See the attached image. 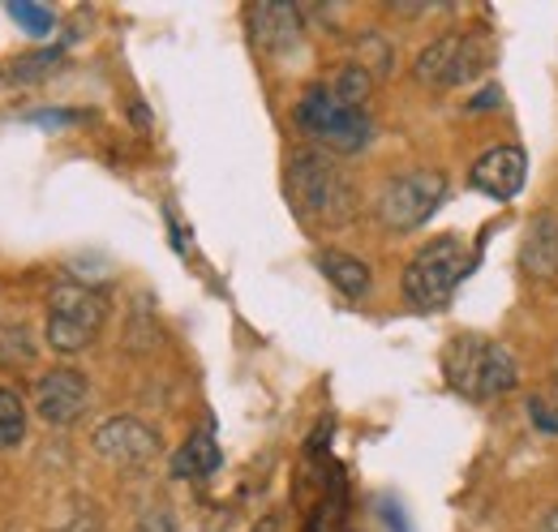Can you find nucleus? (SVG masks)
Here are the masks:
<instances>
[{
    "label": "nucleus",
    "instance_id": "obj_1",
    "mask_svg": "<svg viewBox=\"0 0 558 532\" xmlns=\"http://www.w3.org/2000/svg\"><path fill=\"white\" fill-rule=\"evenodd\" d=\"M288 194L305 219L323 228H340L356 215L352 181L327 150H296L288 159Z\"/></svg>",
    "mask_w": 558,
    "mask_h": 532
},
{
    "label": "nucleus",
    "instance_id": "obj_2",
    "mask_svg": "<svg viewBox=\"0 0 558 532\" xmlns=\"http://www.w3.org/2000/svg\"><path fill=\"white\" fill-rule=\"evenodd\" d=\"M442 374L451 391L464 399H498L520 387V361L507 343H489L482 335H456L442 352Z\"/></svg>",
    "mask_w": 558,
    "mask_h": 532
},
{
    "label": "nucleus",
    "instance_id": "obj_3",
    "mask_svg": "<svg viewBox=\"0 0 558 532\" xmlns=\"http://www.w3.org/2000/svg\"><path fill=\"white\" fill-rule=\"evenodd\" d=\"M469 270H473V258L460 237H434L404 266V297L417 310H442Z\"/></svg>",
    "mask_w": 558,
    "mask_h": 532
},
{
    "label": "nucleus",
    "instance_id": "obj_4",
    "mask_svg": "<svg viewBox=\"0 0 558 532\" xmlns=\"http://www.w3.org/2000/svg\"><path fill=\"white\" fill-rule=\"evenodd\" d=\"M104 318H108V297L86 288V283H57L52 297H48V327L44 339L52 352L73 356L82 348H90L99 331H104Z\"/></svg>",
    "mask_w": 558,
    "mask_h": 532
},
{
    "label": "nucleus",
    "instance_id": "obj_5",
    "mask_svg": "<svg viewBox=\"0 0 558 532\" xmlns=\"http://www.w3.org/2000/svg\"><path fill=\"white\" fill-rule=\"evenodd\" d=\"M296 130L314 142H323L327 150H340V155H352V150H365L369 137H374V121L365 112H352L344 108L327 86H310L301 99H296Z\"/></svg>",
    "mask_w": 558,
    "mask_h": 532
},
{
    "label": "nucleus",
    "instance_id": "obj_6",
    "mask_svg": "<svg viewBox=\"0 0 558 532\" xmlns=\"http://www.w3.org/2000/svg\"><path fill=\"white\" fill-rule=\"evenodd\" d=\"M442 198H447V177L434 168H413V172L391 177L383 185V194L374 202V215L391 232H413L442 206Z\"/></svg>",
    "mask_w": 558,
    "mask_h": 532
},
{
    "label": "nucleus",
    "instance_id": "obj_7",
    "mask_svg": "<svg viewBox=\"0 0 558 532\" xmlns=\"http://www.w3.org/2000/svg\"><path fill=\"white\" fill-rule=\"evenodd\" d=\"M489 65V44L482 35H442L434 39L417 57V82L447 90V86H464Z\"/></svg>",
    "mask_w": 558,
    "mask_h": 532
},
{
    "label": "nucleus",
    "instance_id": "obj_8",
    "mask_svg": "<svg viewBox=\"0 0 558 532\" xmlns=\"http://www.w3.org/2000/svg\"><path fill=\"white\" fill-rule=\"evenodd\" d=\"M90 447L99 460L117 468H142L159 456V434L142 425L138 416H112L90 434Z\"/></svg>",
    "mask_w": 558,
    "mask_h": 532
},
{
    "label": "nucleus",
    "instance_id": "obj_9",
    "mask_svg": "<svg viewBox=\"0 0 558 532\" xmlns=\"http://www.w3.org/2000/svg\"><path fill=\"white\" fill-rule=\"evenodd\" d=\"M86 403H90V383H86V374H77L70 365L48 370V374L35 383V412H39L48 425H57V430L73 425V421L86 412Z\"/></svg>",
    "mask_w": 558,
    "mask_h": 532
},
{
    "label": "nucleus",
    "instance_id": "obj_10",
    "mask_svg": "<svg viewBox=\"0 0 558 532\" xmlns=\"http://www.w3.org/2000/svg\"><path fill=\"white\" fill-rule=\"evenodd\" d=\"M524 177H529L524 150H520V146H494V150H486V155L473 164L469 185L494 202H511L524 190Z\"/></svg>",
    "mask_w": 558,
    "mask_h": 532
},
{
    "label": "nucleus",
    "instance_id": "obj_11",
    "mask_svg": "<svg viewBox=\"0 0 558 532\" xmlns=\"http://www.w3.org/2000/svg\"><path fill=\"white\" fill-rule=\"evenodd\" d=\"M520 266L533 279H558V215L546 210L529 223V237L520 245Z\"/></svg>",
    "mask_w": 558,
    "mask_h": 532
},
{
    "label": "nucleus",
    "instance_id": "obj_12",
    "mask_svg": "<svg viewBox=\"0 0 558 532\" xmlns=\"http://www.w3.org/2000/svg\"><path fill=\"white\" fill-rule=\"evenodd\" d=\"M254 39L267 52H288L301 39V9L296 4H254L250 9Z\"/></svg>",
    "mask_w": 558,
    "mask_h": 532
},
{
    "label": "nucleus",
    "instance_id": "obj_13",
    "mask_svg": "<svg viewBox=\"0 0 558 532\" xmlns=\"http://www.w3.org/2000/svg\"><path fill=\"white\" fill-rule=\"evenodd\" d=\"M318 270H323L327 283L340 288L349 301H365L369 288H374L369 266L361 263V258H352V254H340V250H323V254H318Z\"/></svg>",
    "mask_w": 558,
    "mask_h": 532
},
{
    "label": "nucleus",
    "instance_id": "obj_14",
    "mask_svg": "<svg viewBox=\"0 0 558 532\" xmlns=\"http://www.w3.org/2000/svg\"><path fill=\"white\" fill-rule=\"evenodd\" d=\"M219 468V447L207 430H198L172 460V476H210Z\"/></svg>",
    "mask_w": 558,
    "mask_h": 532
},
{
    "label": "nucleus",
    "instance_id": "obj_15",
    "mask_svg": "<svg viewBox=\"0 0 558 532\" xmlns=\"http://www.w3.org/2000/svg\"><path fill=\"white\" fill-rule=\"evenodd\" d=\"M327 90L352 108V112H365V99H369V90H374V73L365 65H344L331 82H327Z\"/></svg>",
    "mask_w": 558,
    "mask_h": 532
},
{
    "label": "nucleus",
    "instance_id": "obj_16",
    "mask_svg": "<svg viewBox=\"0 0 558 532\" xmlns=\"http://www.w3.org/2000/svg\"><path fill=\"white\" fill-rule=\"evenodd\" d=\"M26 438V403L13 387H0V451Z\"/></svg>",
    "mask_w": 558,
    "mask_h": 532
},
{
    "label": "nucleus",
    "instance_id": "obj_17",
    "mask_svg": "<svg viewBox=\"0 0 558 532\" xmlns=\"http://www.w3.org/2000/svg\"><path fill=\"white\" fill-rule=\"evenodd\" d=\"M35 361V339L26 335L22 323H4L0 327V365L4 370H22Z\"/></svg>",
    "mask_w": 558,
    "mask_h": 532
},
{
    "label": "nucleus",
    "instance_id": "obj_18",
    "mask_svg": "<svg viewBox=\"0 0 558 532\" xmlns=\"http://www.w3.org/2000/svg\"><path fill=\"white\" fill-rule=\"evenodd\" d=\"M9 17H13L26 35H35V39H44V35L52 31V22H57V17H52V9H44V4H22V0H17V4H9Z\"/></svg>",
    "mask_w": 558,
    "mask_h": 532
},
{
    "label": "nucleus",
    "instance_id": "obj_19",
    "mask_svg": "<svg viewBox=\"0 0 558 532\" xmlns=\"http://www.w3.org/2000/svg\"><path fill=\"white\" fill-rule=\"evenodd\" d=\"M57 69H61V52H35V57H22V61H13L9 77H17V82H31V77H48V73H57Z\"/></svg>",
    "mask_w": 558,
    "mask_h": 532
},
{
    "label": "nucleus",
    "instance_id": "obj_20",
    "mask_svg": "<svg viewBox=\"0 0 558 532\" xmlns=\"http://www.w3.org/2000/svg\"><path fill=\"white\" fill-rule=\"evenodd\" d=\"M529 421H533L537 430H546V434H558V412L546 399H529Z\"/></svg>",
    "mask_w": 558,
    "mask_h": 532
},
{
    "label": "nucleus",
    "instance_id": "obj_21",
    "mask_svg": "<svg viewBox=\"0 0 558 532\" xmlns=\"http://www.w3.org/2000/svg\"><path fill=\"white\" fill-rule=\"evenodd\" d=\"M57 532H104V524H99L95 507H77V511H73L70 520H65Z\"/></svg>",
    "mask_w": 558,
    "mask_h": 532
},
{
    "label": "nucleus",
    "instance_id": "obj_22",
    "mask_svg": "<svg viewBox=\"0 0 558 532\" xmlns=\"http://www.w3.org/2000/svg\"><path fill=\"white\" fill-rule=\"evenodd\" d=\"M31 121H35V125H52V130H61V125H77L82 117H77V112H31Z\"/></svg>",
    "mask_w": 558,
    "mask_h": 532
},
{
    "label": "nucleus",
    "instance_id": "obj_23",
    "mask_svg": "<svg viewBox=\"0 0 558 532\" xmlns=\"http://www.w3.org/2000/svg\"><path fill=\"white\" fill-rule=\"evenodd\" d=\"M138 532H172V520L163 516V511H150L146 520H142V529Z\"/></svg>",
    "mask_w": 558,
    "mask_h": 532
},
{
    "label": "nucleus",
    "instance_id": "obj_24",
    "mask_svg": "<svg viewBox=\"0 0 558 532\" xmlns=\"http://www.w3.org/2000/svg\"><path fill=\"white\" fill-rule=\"evenodd\" d=\"M494 104H498V90H494V86H489V90H482V99H473V104H469V108H473V112H477V108H494Z\"/></svg>",
    "mask_w": 558,
    "mask_h": 532
},
{
    "label": "nucleus",
    "instance_id": "obj_25",
    "mask_svg": "<svg viewBox=\"0 0 558 532\" xmlns=\"http://www.w3.org/2000/svg\"><path fill=\"white\" fill-rule=\"evenodd\" d=\"M537 532H558V507H550V511L542 516V524H537Z\"/></svg>",
    "mask_w": 558,
    "mask_h": 532
},
{
    "label": "nucleus",
    "instance_id": "obj_26",
    "mask_svg": "<svg viewBox=\"0 0 558 532\" xmlns=\"http://www.w3.org/2000/svg\"><path fill=\"white\" fill-rule=\"evenodd\" d=\"M254 532H279V524H276V520H263V524H258Z\"/></svg>",
    "mask_w": 558,
    "mask_h": 532
}]
</instances>
